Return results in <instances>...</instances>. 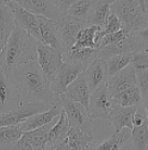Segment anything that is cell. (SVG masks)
<instances>
[{"label":"cell","instance_id":"cell-40","mask_svg":"<svg viewBox=\"0 0 148 150\" xmlns=\"http://www.w3.org/2000/svg\"><path fill=\"white\" fill-rule=\"evenodd\" d=\"M144 111H146V116H147V122H148V93L143 97V103H142Z\"/></svg>","mask_w":148,"mask_h":150},{"label":"cell","instance_id":"cell-28","mask_svg":"<svg viewBox=\"0 0 148 150\" xmlns=\"http://www.w3.org/2000/svg\"><path fill=\"white\" fill-rule=\"evenodd\" d=\"M114 101L116 105L123 106V107H129V106H140L143 103V97L137 86L129 88L118 96L114 98Z\"/></svg>","mask_w":148,"mask_h":150},{"label":"cell","instance_id":"cell-31","mask_svg":"<svg viewBox=\"0 0 148 150\" xmlns=\"http://www.w3.org/2000/svg\"><path fill=\"white\" fill-rule=\"evenodd\" d=\"M132 56L133 54H122L111 57L110 60L106 61V67H107V74L109 76H112L127 68L132 62Z\"/></svg>","mask_w":148,"mask_h":150},{"label":"cell","instance_id":"cell-5","mask_svg":"<svg viewBox=\"0 0 148 150\" xmlns=\"http://www.w3.org/2000/svg\"><path fill=\"white\" fill-rule=\"evenodd\" d=\"M59 103L68 118L70 127L81 129L88 132H93V119L91 118L88 111L79 103L69 100L65 94L59 98Z\"/></svg>","mask_w":148,"mask_h":150},{"label":"cell","instance_id":"cell-27","mask_svg":"<svg viewBox=\"0 0 148 150\" xmlns=\"http://www.w3.org/2000/svg\"><path fill=\"white\" fill-rule=\"evenodd\" d=\"M102 30L98 26L91 25V26H85L78 35L77 41L74 43L73 48L70 50H78V49H85V48H90V49H96V33Z\"/></svg>","mask_w":148,"mask_h":150},{"label":"cell","instance_id":"cell-36","mask_svg":"<svg viewBox=\"0 0 148 150\" xmlns=\"http://www.w3.org/2000/svg\"><path fill=\"white\" fill-rule=\"evenodd\" d=\"M136 86L139 87L142 97L148 93V69L136 73Z\"/></svg>","mask_w":148,"mask_h":150},{"label":"cell","instance_id":"cell-20","mask_svg":"<svg viewBox=\"0 0 148 150\" xmlns=\"http://www.w3.org/2000/svg\"><path fill=\"white\" fill-rule=\"evenodd\" d=\"M132 130L123 129L121 132H115L109 138L104 139L103 142H93L87 150H121L123 144L127 142V139L130 137Z\"/></svg>","mask_w":148,"mask_h":150},{"label":"cell","instance_id":"cell-41","mask_svg":"<svg viewBox=\"0 0 148 150\" xmlns=\"http://www.w3.org/2000/svg\"><path fill=\"white\" fill-rule=\"evenodd\" d=\"M144 6H146V14H147V28H148V0H144Z\"/></svg>","mask_w":148,"mask_h":150},{"label":"cell","instance_id":"cell-8","mask_svg":"<svg viewBox=\"0 0 148 150\" xmlns=\"http://www.w3.org/2000/svg\"><path fill=\"white\" fill-rule=\"evenodd\" d=\"M114 105H115V101H114L112 97L110 96L106 83H104L91 93L88 113L93 120L97 118H106L107 119L109 113H110V111L112 110Z\"/></svg>","mask_w":148,"mask_h":150},{"label":"cell","instance_id":"cell-26","mask_svg":"<svg viewBox=\"0 0 148 150\" xmlns=\"http://www.w3.org/2000/svg\"><path fill=\"white\" fill-rule=\"evenodd\" d=\"M111 4H112L111 0H96L90 25H95L103 29L106 25L107 17L111 13Z\"/></svg>","mask_w":148,"mask_h":150},{"label":"cell","instance_id":"cell-16","mask_svg":"<svg viewBox=\"0 0 148 150\" xmlns=\"http://www.w3.org/2000/svg\"><path fill=\"white\" fill-rule=\"evenodd\" d=\"M84 76L86 79V82L88 85V88L91 91V93L96 91L98 87H100L102 85L106 83L107 79H109V74H107V67H106V62L102 61V60H96L92 63H90L85 70H84Z\"/></svg>","mask_w":148,"mask_h":150},{"label":"cell","instance_id":"cell-1","mask_svg":"<svg viewBox=\"0 0 148 150\" xmlns=\"http://www.w3.org/2000/svg\"><path fill=\"white\" fill-rule=\"evenodd\" d=\"M7 75L12 79L22 103H48L54 105L59 101L51 89V82L37 61L18 67Z\"/></svg>","mask_w":148,"mask_h":150},{"label":"cell","instance_id":"cell-6","mask_svg":"<svg viewBox=\"0 0 148 150\" xmlns=\"http://www.w3.org/2000/svg\"><path fill=\"white\" fill-rule=\"evenodd\" d=\"M37 62L48 80L53 82L63 64V57L59 50L40 42L37 47Z\"/></svg>","mask_w":148,"mask_h":150},{"label":"cell","instance_id":"cell-35","mask_svg":"<svg viewBox=\"0 0 148 150\" xmlns=\"http://www.w3.org/2000/svg\"><path fill=\"white\" fill-rule=\"evenodd\" d=\"M135 40L137 43V51H148V28L134 32Z\"/></svg>","mask_w":148,"mask_h":150},{"label":"cell","instance_id":"cell-4","mask_svg":"<svg viewBox=\"0 0 148 150\" xmlns=\"http://www.w3.org/2000/svg\"><path fill=\"white\" fill-rule=\"evenodd\" d=\"M51 106L53 105L48 103H22L14 110L7 112V113L0 115V127L18 126L31 116L50 110Z\"/></svg>","mask_w":148,"mask_h":150},{"label":"cell","instance_id":"cell-9","mask_svg":"<svg viewBox=\"0 0 148 150\" xmlns=\"http://www.w3.org/2000/svg\"><path fill=\"white\" fill-rule=\"evenodd\" d=\"M17 3L26 11L48 18L58 24L61 23L65 17L58 6V0H17Z\"/></svg>","mask_w":148,"mask_h":150},{"label":"cell","instance_id":"cell-32","mask_svg":"<svg viewBox=\"0 0 148 150\" xmlns=\"http://www.w3.org/2000/svg\"><path fill=\"white\" fill-rule=\"evenodd\" d=\"M122 30V23L121 21L117 18L116 14L114 13H110V16L107 17V21H106V25L104 26V29L99 30L97 33H96V43L102 40L103 37L107 36V35H112V33H116L118 31Z\"/></svg>","mask_w":148,"mask_h":150},{"label":"cell","instance_id":"cell-11","mask_svg":"<svg viewBox=\"0 0 148 150\" xmlns=\"http://www.w3.org/2000/svg\"><path fill=\"white\" fill-rule=\"evenodd\" d=\"M85 70V67L81 64H72V63H67L63 62L62 67L60 68L56 78L51 82V89L53 92L56 94L58 98H60L61 96H63L67 87L75 80L80 74H83Z\"/></svg>","mask_w":148,"mask_h":150},{"label":"cell","instance_id":"cell-10","mask_svg":"<svg viewBox=\"0 0 148 150\" xmlns=\"http://www.w3.org/2000/svg\"><path fill=\"white\" fill-rule=\"evenodd\" d=\"M21 104V97L12 79L0 67V115L7 113Z\"/></svg>","mask_w":148,"mask_h":150},{"label":"cell","instance_id":"cell-14","mask_svg":"<svg viewBox=\"0 0 148 150\" xmlns=\"http://www.w3.org/2000/svg\"><path fill=\"white\" fill-rule=\"evenodd\" d=\"M59 25V37H60V43H61V48H62V55L68 52L74 43L77 41V37L79 35V32L86 26L81 23H75L70 19H68L67 17H63V19L61 21V23L58 24Z\"/></svg>","mask_w":148,"mask_h":150},{"label":"cell","instance_id":"cell-7","mask_svg":"<svg viewBox=\"0 0 148 150\" xmlns=\"http://www.w3.org/2000/svg\"><path fill=\"white\" fill-rule=\"evenodd\" d=\"M6 6L13 12L17 25L21 26L23 30H25L30 36L33 37L35 40H37L38 42H42L40 23H38L37 16L26 11L25 8H23L17 3V0H7Z\"/></svg>","mask_w":148,"mask_h":150},{"label":"cell","instance_id":"cell-18","mask_svg":"<svg viewBox=\"0 0 148 150\" xmlns=\"http://www.w3.org/2000/svg\"><path fill=\"white\" fill-rule=\"evenodd\" d=\"M65 96L72 101L81 104L88 111L91 91L88 88V85L86 82V79L84 76V74H80L79 76L67 87V91L65 93Z\"/></svg>","mask_w":148,"mask_h":150},{"label":"cell","instance_id":"cell-17","mask_svg":"<svg viewBox=\"0 0 148 150\" xmlns=\"http://www.w3.org/2000/svg\"><path fill=\"white\" fill-rule=\"evenodd\" d=\"M61 112H62V106L58 101L56 104H54L51 106L50 110L42 112V113H37V115L31 116L30 118H28L24 123H22L18 126H19V129L23 131V132H28V131H32L36 129L43 127V126L48 125L49 123H51L55 118H58Z\"/></svg>","mask_w":148,"mask_h":150},{"label":"cell","instance_id":"cell-12","mask_svg":"<svg viewBox=\"0 0 148 150\" xmlns=\"http://www.w3.org/2000/svg\"><path fill=\"white\" fill-rule=\"evenodd\" d=\"M135 86H136V71L134 70L132 64H129L127 68H124L116 75L109 76L106 81L107 91L110 96L112 97V99L116 96H118L120 93Z\"/></svg>","mask_w":148,"mask_h":150},{"label":"cell","instance_id":"cell-21","mask_svg":"<svg viewBox=\"0 0 148 150\" xmlns=\"http://www.w3.org/2000/svg\"><path fill=\"white\" fill-rule=\"evenodd\" d=\"M16 26L17 23L13 12L7 6L0 8V54L4 50Z\"/></svg>","mask_w":148,"mask_h":150},{"label":"cell","instance_id":"cell-29","mask_svg":"<svg viewBox=\"0 0 148 150\" xmlns=\"http://www.w3.org/2000/svg\"><path fill=\"white\" fill-rule=\"evenodd\" d=\"M23 136L19 126L0 127V150H10L11 146Z\"/></svg>","mask_w":148,"mask_h":150},{"label":"cell","instance_id":"cell-24","mask_svg":"<svg viewBox=\"0 0 148 150\" xmlns=\"http://www.w3.org/2000/svg\"><path fill=\"white\" fill-rule=\"evenodd\" d=\"M56 123L55 120H53L51 123H49L48 125L36 129L32 131H28V132H23V136L26 138V141L30 143V145L32 146L33 150H44L46 145L48 143V136L51 127L54 126V124Z\"/></svg>","mask_w":148,"mask_h":150},{"label":"cell","instance_id":"cell-42","mask_svg":"<svg viewBox=\"0 0 148 150\" xmlns=\"http://www.w3.org/2000/svg\"><path fill=\"white\" fill-rule=\"evenodd\" d=\"M6 4H7V0H0V8L5 7V6H6Z\"/></svg>","mask_w":148,"mask_h":150},{"label":"cell","instance_id":"cell-15","mask_svg":"<svg viewBox=\"0 0 148 150\" xmlns=\"http://www.w3.org/2000/svg\"><path fill=\"white\" fill-rule=\"evenodd\" d=\"M95 3L96 0H72L68 10L65 13V17L75 23L91 26L90 21L92 12H93Z\"/></svg>","mask_w":148,"mask_h":150},{"label":"cell","instance_id":"cell-38","mask_svg":"<svg viewBox=\"0 0 148 150\" xmlns=\"http://www.w3.org/2000/svg\"><path fill=\"white\" fill-rule=\"evenodd\" d=\"M10 150H33L32 146L30 145V143L26 141V138L24 136H22L19 139H18L12 146Z\"/></svg>","mask_w":148,"mask_h":150},{"label":"cell","instance_id":"cell-22","mask_svg":"<svg viewBox=\"0 0 148 150\" xmlns=\"http://www.w3.org/2000/svg\"><path fill=\"white\" fill-rule=\"evenodd\" d=\"M95 141L96 139L93 132H88V131L77 127L69 129L67 137L69 150H87V148Z\"/></svg>","mask_w":148,"mask_h":150},{"label":"cell","instance_id":"cell-30","mask_svg":"<svg viewBox=\"0 0 148 150\" xmlns=\"http://www.w3.org/2000/svg\"><path fill=\"white\" fill-rule=\"evenodd\" d=\"M130 137L135 150H148V122L132 130Z\"/></svg>","mask_w":148,"mask_h":150},{"label":"cell","instance_id":"cell-2","mask_svg":"<svg viewBox=\"0 0 148 150\" xmlns=\"http://www.w3.org/2000/svg\"><path fill=\"white\" fill-rule=\"evenodd\" d=\"M38 43V41L17 25L0 54V67L6 74H10L18 67L37 61Z\"/></svg>","mask_w":148,"mask_h":150},{"label":"cell","instance_id":"cell-34","mask_svg":"<svg viewBox=\"0 0 148 150\" xmlns=\"http://www.w3.org/2000/svg\"><path fill=\"white\" fill-rule=\"evenodd\" d=\"M132 67L136 73L148 69V51H136L132 56Z\"/></svg>","mask_w":148,"mask_h":150},{"label":"cell","instance_id":"cell-33","mask_svg":"<svg viewBox=\"0 0 148 150\" xmlns=\"http://www.w3.org/2000/svg\"><path fill=\"white\" fill-rule=\"evenodd\" d=\"M128 32L125 30H121L116 33H112V35H107L105 37H103L102 40H99L97 43H96V50H99L104 47H107V45H115L120 42H122L123 40H125L128 37Z\"/></svg>","mask_w":148,"mask_h":150},{"label":"cell","instance_id":"cell-39","mask_svg":"<svg viewBox=\"0 0 148 150\" xmlns=\"http://www.w3.org/2000/svg\"><path fill=\"white\" fill-rule=\"evenodd\" d=\"M44 150H69L68 142L67 139L60 142V143H55V144H47Z\"/></svg>","mask_w":148,"mask_h":150},{"label":"cell","instance_id":"cell-37","mask_svg":"<svg viewBox=\"0 0 148 150\" xmlns=\"http://www.w3.org/2000/svg\"><path fill=\"white\" fill-rule=\"evenodd\" d=\"M147 120V116H146V111H144V107L143 105H140L137 106V110L134 115V119H133V126L134 127H137V126H141L144 122ZM133 127V129H134Z\"/></svg>","mask_w":148,"mask_h":150},{"label":"cell","instance_id":"cell-25","mask_svg":"<svg viewBox=\"0 0 148 150\" xmlns=\"http://www.w3.org/2000/svg\"><path fill=\"white\" fill-rule=\"evenodd\" d=\"M69 129H70V126L68 123V118L65 113V111L62 110L60 116L58 117L56 123L54 124V126L50 130L47 144H55V143H60V142L67 139Z\"/></svg>","mask_w":148,"mask_h":150},{"label":"cell","instance_id":"cell-23","mask_svg":"<svg viewBox=\"0 0 148 150\" xmlns=\"http://www.w3.org/2000/svg\"><path fill=\"white\" fill-rule=\"evenodd\" d=\"M97 54L98 51L96 49H78V50H69L68 52L63 54V62L72 63V64H81L85 68L97 60Z\"/></svg>","mask_w":148,"mask_h":150},{"label":"cell","instance_id":"cell-19","mask_svg":"<svg viewBox=\"0 0 148 150\" xmlns=\"http://www.w3.org/2000/svg\"><path fill=\"white\" fill-rule=\"evenodd\" d=\"M37 18H38V23H40L42 43L59 50L62 54V48H61L60 37H59V25H58V23L48 19V18L40 17V16H37Z\"/></svg>","mask_w":148,"mask_h":150},{"label":"cell","instance_id":"cell-13","mask_svg":"<svg viewBox=\"0 0 148 150\" xmlns=\"http://www.w3.org/2000/svg\"><path fill=\"white\" fill-rule=\"evenodd\" d=\"M137 110V106L123 107L120 105H114L112 110L110 111L107 120L114 126L115 132H121L123 129L133 130V119Z\"/></svg>","mask_w":148,"mask_h":150},{"label":"cell","instance_id":"cell-3","mask_svg":"<svg viewBox=\"0 0 148 150\" xmlns=\"http://www.w3.org/2000/svg\"><path fill=\"white\" fill-rule=\"evenodd\" d=\"M111 13L117 16L128 33L147 28L144 0H116L111 4Z\"/></svg>","mask_w":148,"mask_h":150}]
</instances>
